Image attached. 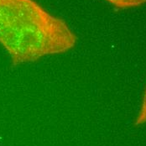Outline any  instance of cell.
Returning a JSON list of instances; mask_svg holds the SVG:
<instances>
[{"label": "cell", "instance_id": "3957f363", "mask_svg": "<svg viewBox=\"0 0 146 146\" xmlns=\"http://www.w3.org/2000/svg\"><path fill=\"white\" fill-rule=\"evenodd\" d=\"M145 123H146V88L144 96H143V99H142V102L140 105L139 111L137 117L135 119L136 126H139V125H142Z\"/></svg>", "mask_w": 146, "mask_h": 146}, {"label": "cell", "instance_id": "6da1fadb", "mask_svg": "<svg viewBox=\"0 0 146 146\" xmlns=\"http://www.w3.org/2000/svg\"><path fill=\"white\" fill-rule=\"evenodd\" d=\"M77 36L35 0H0V44L12 64L35 62L71 50Z\"/></svg>", "mask_w": 146, "mask_h": 146}, {"label": "cell", "instance_id": "7a4b0ae2", "mask_svg": "<svg viewBox=\"0 0 146 146\" xmlns=\"http://www.w3.org/2000/svg\"><path fill=\"white\" fill-rule=\"evenodd\" d=\"M114 7L121 9L137 8L146 3V0H105Z\"/></svg>", "mask_w": 146, "mask_h": 146}]
</instances>
